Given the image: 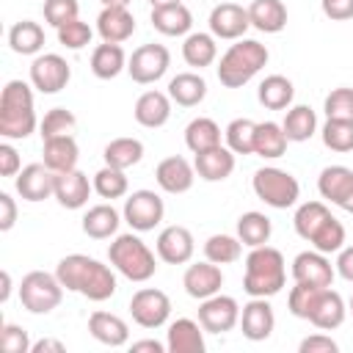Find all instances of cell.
I'll return each mask as SVG.
<instances>
[{
    "instance_id": "obj_54",
    "label": "cell",
    "mask_w": 353,
    "mask_h": 353,
    "mask_svg": "<svg viewBox=\"0 0 353 353\" xmlns=\"http://www.w3.org/2000/svg\"><path fill=\"white\" fill-rule=\"evenodd\" d=\"M298 350H301V353H336L339 345H336L331 336H325V334H312V336L301 339Z\"/></svg>"
},
{
    "instance_id": "obj_4",
    "label": "cell",
    "mask_w": 353,
    "mask_h": 353,
    "mask_svg": "<svg viewBox=\"0 0 353 353\" xmlns=\"http://www.w3.org/2000/svg\"><path fill=\"white\" fill-rule=\"evenodd\" d=\"M270 52L265 44H259L256 39H237L218 63V80L226 88H243L254 74L262 72V66L268 63Z\"/></svg>"
},
{
    "instance_id": "obj_47",
    "label": "cell",
    "mask_w": 353,
    "mask_h": 353,
    "mask_svg": "<svg viewBox=\"0 0 353 353\" xmlns=\"http://www.w3.org/2000/svg\"><path fill=\"white\" fill-rule=\"evenodd\" d=\"M323 143L331 152H353V121L328 119L323 124Z\"/></svg>"
},
{
    "instance_id": "obj_62",
    "label": "cell",
    "mask_w": 353,
    "mask_h": 353,
    "mask_svg": "<svg viewBox=\"0 0 353 353\" xmlns=\"http://www.w3.org/2000/svg\"><path fill=\"white\" fill-rule=\"evenodd\" d=\"M99 3L102 6H124V8L130 6V0H99Z\"/></svg>"
},
{
    "instance_id": "obj_59",
    "label": "cell",
    "mask_w": 353,
    "mask_h": 353,
    "mask_svg": "<svg viewBox=\"0 0 353 353\" xmlns=\"http://www.w3.org/2000/svg\"><path fill=\"white\" fill-rule=\"evenodd\" d=\"M63 353L66 350V345L61 342V339H39V342H33V347H30V353Z\"/></svg>"
},
{
    "instance_id": "obj_20",
    "label": "cell",
    "mask_w": 353,
    "mask_h": 353,
    "mask_svg": "<svg viewBox=\"0 0 353 353\" xmlns=\"http://www.w3.org/2000/svg\"><path fill=\"white\" fill-rule=\"evenodd\" d=\"M154 179H157V185H160L165 193H174V196H176V193H188V190L193 188L196 168H193L185 157L171 154V157H165V160L157 163Z\"/></svg>"
},
{
    "instance_id": "obj_3",
    "label": "cell",
    "mask_w": 353,
    "mask_h": 353,
    "mask_svg": "<svg viewBox=\"0 0 353 353\" xmlns=\"http://www.w3.org/2000/svg\"><path fill=\"white\" fill-rule=\"evenodd\" d=\"M33 83L8 80L0 94V135L6 141L28 138L36 130V110H33Z\"/></svg>"
},
{
    "instance_id": "obj_17",
    "label": "cell",
    "mask_w": 353,
    "mask_h": 353,
    "mask_svg": "<svg viewBox=\"0 0 353 353\" xmlns=\"http://www.w3.org/2000/svg\"><path fill=\"white\" fill-rule=\"evenodd\" d=\"M240 328H243V336L251 342H262L273 334L276 314H273V306L268 303V298H251L240 309Z\"/></svg>"
},
{
    "instance_id": "obj_50",
    "label": "cell",
    "mask_w": 353,
    "mask_h": 353,
    "mask_svg": "<svg viewBox=\"0 0 353 353\" xmlns=\"http://www.w3.org/2000/svg\"><path fill=\"white\" fill-rule=\"evenodd\" d=\"M323 110L328 119H342V121H353V88L342 85V88H334L325 102H323Z\"/></svg>"
},
{
    "instance_id": "obj_29",
    "label": "cell",
    "mask_w": 353,
    "mask_h": 353,
    "mask_svg": "<svg viewBox=\"0 0 353 353\" xmlns=\"http://www.w3.org/2000/svg\"><path fill=\"white\" fill-rule=\"evenodd\" d=\"M152 28L163 36H185L193 28V14L185 3L157 6L152 8Z\"/></svg>"
},
{
    "instance_id": "obj_56",
    "label": "cell",
    "mask_w": 353,
    "mask_h": 353,
    "mask_svg": "<svg viewBox=\"0 0 353 353\" xmlns=\"http://www.w3.org/2000/svg\"><path fill=\"white\" fill-rule=\"evenodd\" d=\"M320 6H323V14L328 19L345 22L353 17V0H320Z\"/></svg>"
},
{
    "instance_id": "obj_15",
    "label": "cell",
    "mask_w": 353,
    "mask_h": 353,
    "mask_svg": "<svg viewBox=\"0 0 353 353\" xmlns=\"http://www.w3.org/2000/svg\"><path fill=\"white\" fill-rule=\"evenodd\" d=\"M334 265L323 251H301L292 259V279L312 287H331L334 284Z\"/></svg>"
},
{
    "instance_id": "obj_26",
    "label": "cell",
    "mask_w": 353,
    "mask_h": 353,
    "mask_svg": "<svg viewBox=\"0 0 353 353\" xmlns=\"http://www.w3.org/2000/svg\"><path fill=\"white\" fill-rule=\"evenodd\" d=\"M168 353H204V328L190 317H179L168 325Z\"/></svg>"
},
{
    "instance_id": "obj_13",
    "label": "cell",
    "mask_w": 353,
    "mask_h": 353,
    "mask_svg": "<svg viewBox=\"0 0 353 353\" xmlns=\"http://www.w3.org/2000/svg\"><path fill=\"white\" fill-rule=\"evenodd\" d=\"M317 190L325 201L353 215V171L347 165H325L317 179Z\"/></svg>"
},
{
    "instance_id": "obj_14",
    "label": "cell",
    "mask_w": 353,
    "mask_h": 353,
    "mask_svg": "<svg viewBox=\"0 0 353 353\" xmlns=\"http://www.w3.org/2000/svg\"><path fill=\"white\" fill-rule=\"evenodd\" d=\"M251 28V19H248V8L237 6V3H218L212 11H210V33L215 39H229V41H237L243 39V33Z\"/></svg>"
},
{
    "instance_id": "obj_18",
    "label": "cell",
    "mask_w": 353,
    "mask_h": 353,
    "mask_svg": "<svg viewBox=\"0 0 353 353\" xmlns=\"http://www.w3.org/2000/svg\"><path fill=\"white\" fill-rule=\"evenodd\" d=\"M17 193L25 201H44L55 196V171L44 163H30L17 174Z\"/></svg>"
},
{
    "instance_id": "obj_10",
    "label": "cell",
    "mask_w": 353,
    "mask_h": 353,
    "mask_svg": "<svg viewBox=\"0 0 353 353\" xmlns=\"http://www.w3.org/2000/svg\"><path fill=\"white\" fill-rule=\"evenodd\" d=\"M199 323L207 334H226L240 325V303L232 295H210L199 306Z\"/></svg>"
},
{
    "instance_id": "obj_21",
    "label": "cell",
    "mask_w": 353,
    "mask_h": 353,
    "mask_svg": "<svg viewBox=\"0 0 353 353\" xmlns=\"http://www.w3.org/2000/svg\"><path fill=\"white\" fill-rule=\"evenodd\" d=\"M97 33L108 44H121L135 33V17L124 6H105L97 17Z\"/></svg>"
},
{
    "instance_id": "obj_60",
    "label": "cell",
    "mask_w": 353,
    "mask_h": 353,
    "mask_svg": "<svg viewBox=\"0 0 353 353\" xmlns=\"http://www.w3.org/2000/svg\"><path fill=\"white\" fill-rule=\"evenodd\" d=\"M130 347H132V353H141V350H152V353H165V350H168V345H163V342H157V339H141V342H132Z\"/></svg>"
},
{
    "instance_id": "obj_5",
    "label": "cell",
    "mask_w": 353,
    "mask_h": 353,
    "mask_svg": "<svg viewBox=\"0 0 353 353\" xmlns=\"http://www.w3.org/2000/svg\"><path fill=\"white\" fill-rule=\"evenodd\" d=\"M108 259L130 281H149L157 273V259L138 234H119L108 248Z\"/></svg>"
},
{
    "instance_id": "obj_8",
    "label": "cell",
    "mask_w": 353,
    "mask_h": 353,
    "mask_svg": "<svg viewBox=\"0 0 353 353\" xmlns=\"http://www.w3.org/2000/svg\"><path fill=\"white\" fill-rule=\"evenodd\" d=\"M168 66H171V52L163 44H141L127 58V72L141 85L157 83L168 72Z\"/></svg>"
},
{
    "instance_id": "obj_55",
    "label": "cell",
    "mask_w": 353,
    "mask_h": 353,
    "mask_svg": "<svg viewBox=\"0 0 353 353\" xmlns=\"http://www.w3.org/2000/svg\"><path fill=\"white\" fill-rule=\"evenodd\" d=\"M22 171V163H19V152L6 141L0 143V174L3 176H17Z\"/></svg>"
},
{
    "instance_id": "obj_6",
    "label": "cell",
    "mask_w": 353,
    "mask_h": 353,
    "mask_svg": "<svg viewBox=\"0 0 353 353\" xmlns=\"http://www.w3.org/2000/svg\"><path fill=\"white\" fill-rule=\"evenodd\" d=\"M63 284L55 273L47 270H30L19 284V301L33 314H50L63 301Z\"/></svg>"
},
{
    "instance_id": "obj_63",
    "label": "cell",
    "mask_w": 353,
    "mask_h": 353,
    "mask_svg": "<svg viewBox=\"0 0 353 353\" xmlns=\"http://www.w3.org/2000/svg\"><path fill=\"white\" fill-rule=\"evenodd\" d=\"M152 3V8H157V6H171V3H182V0H149Z\"/></svg>"
},
{
    "instance_id": "obj_49",
    "label": "cell",
    "mask_w": 353,
    "mask_h": 353,
    "mask_svg": "<svg viewBox=\"0 0 353 353\" xmlns=\"http://www.w3.org/2000/svg\"><path fill=\"white\" fill-rule=\"evenodd\" d=\"M312 245H314V251H323V254H336V251H342V248H345V226L331 215L328 223L314 234Z\"/></svg>"
},
{
    "instance_id": "obj_52",
    "label": "cell",
    "mask_w": 353,
    "mask_h": 353,
    "mask_svg": "<svg viewBox=\"0 0 353 353\" xmlns=\"http://www.w3.org/2000/svg\"><path fill=\"white\" fill-rule=\"evenodd\" d=\"M77 14H80V3L77 0H44V19L55 30L61 25L77 19Z\"/></svg>"
},
{
    "instance_id": "obj_58",
    "label": "cell",
    "mask_w": 353,
    "mask_h": 353,
    "mask_svg": "<svg viewBox=\"0 0 353 353\" xmlns=\"http://www.w3.org/2000/svg\"><path fill=\"white\" fill-rule=\"evenodd\" d=\"M336 273L345 281H353V245H347V248L339 251V256H336Z\"/></svg>"
},
{
    "instance_id": "obj_12",
    "label": "cell",
    "mask_w": 353,
    "mask_h": 353,
    "mask_svg": "<svg viewBox=\"0 0 353 353\" xmlns=\"http://www.w3.org/2000/svg\"><path fill=\"white\" fill-rule=\"evenodd\" d=\"M72 80V66L58 52H44L30 63V83L41 94H58Z\"/></svg>"
},
{
    "instance_id": "obj_24",
    "label": "cell",
    "mask_w": 353,
    "mask_h": 353,
    "mask_svg": "<svg viewBox=\"0 0 353 353\" xmlns=\"http://www.w3.org/2000/svg\"><path fill=\"white\" fill-rule=\"evenodd\" d=\"M88 331H91V336L97 342H102L108 347H121V345L130 342V325L119 314H113V312H102V309L91 312Z\"/></svg>"
},
{
    "instance_id": "obj_35",
    "label": "cell",
    "mask_w": 353,
    "mask_h": 353,
    "mask_svg": "<svg viewBox=\"0 0 353 353\" xmlns=\"http://www.w3.org/2000/svg\"><path fill=\"white\" fill-rule=\"evenodd\" d=\"M328 218H331V210H328L323 201H303V204L295 210L292 223H295L298 237H303L306 243H312L314 234L328 223Z\"/></svg>"
},
{
    "instance_id": "obj_51",
    "label": "cell",
    "mask_w": 353,
    "mask_h": 353,
    "mask_svg": "<svg viewBox=\"0 0 353 353\" xmlns=\"http://www.w3.org/2000/svg\"><path fill=\"white\" fill-rule=\"evenodd\" d=\"M91 36H94V30H91L88 22H83L80 17L58 28V41H61L66 50H83V47H88V44H91Z\"/></svg>"
},
{
    "instance_id": "obj_34",
    "label": "cell",
    "mask_w": 353,
    "mask_h": 353,
    "mask_svg": "<svg viewBox=\"0 0 353 353\" xmlns=\"http://www.w3.org/2000/svg\"><path fill=\"white\" fill-rule=\"evenodd\" d=\"M256 97H259V102H262L268 110H284V108L292 105L295 85H292V80H287L284 74H268V77L259 83Z\"/></svg>"
},
{
    "instance_id": "obj_48",
    "label": "cell",
    "mask_w": 353,
    "mask_h": 353,
    "mask_svg": "<svg viewBox=\"0 0 353 353\" xmlns=\"http://www.w3.org/2000/svg\"><path fill=\"white\" fill-rule=\"evenodd\" d=\"M320 290H325V287H312V284H301V281H295V287H292L290 295H287V306H290V312H292L295 317H301V320H309L312 306H314Z\"/></svg>"
},
{
    "instance_id": "obj_53",
    "label": "cell",
    "mask_w": 353,
    "mask_h": 353,
    "mask_svg": "<svg viewBox=\"0 0 353 353\" xmlns=\"http://www.w3.org/2000/svg\"><path fill=\"white\" fill-rule=\"evenodd\" d=\"M0 347H3V353H30L33 342H30V336H28V331L22 325L3 323V328H0Z\"/></svg>"
},
{
    "instance_id": "obj_44",
    "label": "cell",
    "mask_w": 353,
    "mask_h": 353,
    "mask_svg": "<svg viewBox=\"0 0 353 353\" xmlns=\"http://www.w3.org/2000/svg\"><path fill=\"white\" fill-rule=\"evenodd\" d=\"M223 135H226V146L234 154H254L256 121H251V119H234V121H229V127L223 130Z\"/></svg>"
},
{
    "instance_id": "obj_31",
    "label": "cell",
    "mask_w": 353,
    "mask_h": 353,
    "mask_svg": "<svg viewBox=\"0 0 353 353\" xmlns=\"http://www.w3.org/2000/svg\"><path fill=\"white\" fill-rule=\"evenodd\" d=\"M168 97H171V102L182 105V108H196L207 97V83L196 72H179L168 83Z\"/></svg>"
},
{
    "instance_id": "obj_41",
    "label": "cell",
    "mask_w": 353,
    "mask_h": 353,
    "mask_svg": "<svg viewBox=\"0 0 353 353\" xmlns=\"http://www.w3.org/2000/svg\"><path fill=\"white\" fill-rule=\"evenodd\" d=\"M102 157H105V165H113V168L127 171V168H132V165L141 163V157H143V143H141L138 138H127V135H124V138H113V141L105 146Z\"/></svg>"
},
{
    "instance_id": "obj_2",
    "label": "cell",
    "mask_w": 353,
    "mask_h": 353,
    "mask_svg": "<svg viewBox=\"0 0 353 353\" xmlns=\"http://www.w3.org/2000/svg\"><path fill=\"white\" fill-rule=\"evenodd\" d=\"M287 281V262L284 254L273 245H256L245 256V276L243 290L251 298H273L281 292Z\"/></svg>"
},
{
    "instance_id": "obj_9",
    "label": "cell",
    "mask_w": 353,
    "mask_h": 353,
    "mask_svg": "<svg viewBox=\"0 0 353 353\" xmlns=\"http://www.w3.org/2000/svg\"><path fill=\"white\" fill-rule=\"evenodd\" d=\"M130 314L141 328H160L171 317V298L163 290L143 287L130 298Z\"/></svg>"
},
{
    "instance_id": "obj_57",
    "label": "cell",
    "mask_w": 353,
    "mask_h": 353,
    "mask_svg": "<svg viewBox=\"0 0 353 353\" xmlns=\"http://www.w3.org/2000/svg\"><path fill=\"white\" fill-rule=\"evenodd\" d=\"M0 210H3V215H0V232H8L17 223V204H14V199L8 193H0Z\"/></svg>"
},
{
    "instance_id": "obj_38",
    "label": "cell",
    "mask_w": 353,
    "mask_h": 353,
    "mask_svg": "<svg viewBox=\"0 0 353 353\" xmlns=\"http://www.w3.org/2000/svg\"><path fill=\"white\" fill-rule=\"evenodd\" d=\"M8 44L17 55H36L44 47V28L33 19H22L17 25H11Z\"/></svg>"
},
{
    "instance_id": "obj_36",
    "label": "cell",
    "mask_w": 353,
    "mask_h": 353,
    "mask_svg": "<svg viewBox=\"0 0 353 353\" xmlns=\"http://www.w3.org/2000/svg\"><path fill=\"white\" fill-rule=\"evenodd\" d=\"M270 234H273V223H270V218L265 212L251 210V212H243L237 218V237H240L243 245H248V248L268 245Z\"/></svg>"
},
{
    "instance_id": "obj_16",
    "label": "cell",
    "mask_w": 353,
    "mask_h": 353,
    "mask_svg": "<svg viewBox=\"0 0 353 353\" xmlns=\"http://www.w3.org/2000/svg\"><path fill=\"white\" fill-rule=\"evenodd\" d=\"M193 251H196V240H193V234H190L188 226L174 223V226H165L157 234V256L163 262H168V265H185V262H190Z\"/></svg>"
},
{
    "instance_id": "obj_46",
    "label": "cell",
    "mask_w": 353,
    "mask_h": 353,
    "mask_svg": "<svg viewBox=\"0 0 353 353\" xmlns=\"http://www.w3.org/2000/svg\"><path fill=\"white\" fill-rule=\"evenodd\" d=\"M74 124H77V119H74L72 110H66V108H52V110H47L44 119L39 121L41 141H47V138H58V135H72Z\"/></svg>"
},
{
    "instance_id": "obj_1",
    "label": "cell",
    "mask_w": 353,
    "mask_h": 353,
    "mask_svg": "<svg viewBox=\"0 0 353 353\" xmlns=\"http://www.w3.org/2000/svg\"><path fill=\"white\" fill-rule=\"evenodd\" d=\"M55 276L61 279V284L72 292H80L88 301H108L116 295V273L102 265L94 256L85 254H69L58 262Z\"/></svg>"
},
{
    "instance_id": "obj_32",
    "label": "cell",
    "mask_w": 353,
    "mask_h": 353,
    "mask_svg": "<svg viewBox=\"0 0 353 353\" xmlns=\"http://www.w3.org/2000/svg\"><path fill=\"white\" fill-rule=\"evenodd\" d=\"M121 69H127V55H124V47L121 44H97L94 52H91V72L99 77V80H113L121 74Z\"/></svg>"
},
{
    "instance_id": "obj_19",
    "label": "cell",
    "mask_w": 353,
    "mask_h": 353,
    "mask_svg": "<svg viewBox=\"0 0 353 353\" xmlns=\"http://www.w3.org/2000/svg\"><path fill=\"white\" fill-rule=\"evenodd\" d=\"M182 287L190 298L196 301H204L215 292H221L223 287V273H221V265L215 262H196V265H188L185 276H182Z\"/></svg>"
},
{
    "instance_id": "obj_30",
    "label": "cell",
    "mask_w": 353,
    "mask_h": 353,
    "mask_svg": "<svg viewBox=\"0 0 353 353\" xmlns=\"http://www.w3.org/2000/svg\"><path fill=\"white\" fill-rule=\"evenodd\" d=\"M248 19L262 33H281L287 28V6L281 0H254L248 6Z\"/></svg>"
},
{
    "instance_id": "obj_25",
    "label": "cell",
    "mask_w": 353,
    "mask_h": 353,
    "mask_svg": "<svg viewBox=\"0 0 353 353\" xmlns=\"http://www.w3.org/2000/svg\"><path fill=\"white\" fill-rule=\"evenodd\" d=\"M193 168H196V174H199L204 182H223V179H229L232 171H234V152H232L229 146L207 149V152L196 154Z\"/></svg>"
},
{
    "instance_id": "obj_64",
    "label": "cell",
    "mask_w": 353,
    "mask_h": 353,
    "mask_svg": "<svg viewBox=\"0 0 353 353\" xmlns=\"http://www.w3.org/2000/svg\"><path fill=\"white\" fill-rule=\"evenodd\" d=\"M347 309H350V312H353V295H350V301H347Z\"/></svg>"
},
{
    "instance_id": "obj_28",
    "label": "cell",
    "mask_w": 353,
    "mask_h": 353,
    "mask_svg": "<svg viewBox=\"0 0 353 353\" xmlns=\"http://www.w3.org/2000/svg\"><path fill=\"white\" fill-rule=\"evenodd\" d=\"M41 154H44V165L52 168L55 174L72 171L77 168L80 160V146L72 135H58V138H47L41 143Z\"/></svg>"
},
{
    "instance_id": "obj_39",
    "label": "cell",
    "mask_w": 353,
    "mask_h": 353,
    "mask_svg": "<svg viewBox=\"0 0 353 353\" xmlns=\"http://www.w3.org/2000/svg\"><path fill=\"white\" fill-rule=\"evenodd\" d=\"M281 130L287 135V141H295V143H303L314 135L317 130V116L309 105H292L281 121Z\"/></svg>"
},
{
    "instance_id": "obj_7",
    "label": "cell",
    "mask_w": 353,
    "mask_h": 353,
    "mask_svg": "<svg viewBox=\"0 0 353 353\" xmlns=\"http://www.w3.org/2000/svg\"><path fill=\"white\" fill-rule=\"evenodd\" d=\"M254 193L256 199H262L268 207H276V210H287L298 201L301 196V185L298 179L284 171V168H273V165H265L259 171H254Z\"/></svg>"
},
{
    "instance_id": "obj_43",
    "label": "cell",
    "mask_w": 353,
    "mask_h": 353,
    "mask_svg": "<svg viewBox=\"0 0 353 353\" xmlns=\"http://www.w3.org/2000/svg\"><path fill=\"white\" fill-rule=\"evenodd\" d=\"M204 256L215 265L237 262L243 256V243H240V237H232V234H212L204 243Z\"/></svg>"
},
{
    "instance_id": "obj_42",
    "label": "cell",
    "mask_w": 353,
    "mask_h": 353,
    "mask_svg": "<svg viewBox=\"0 0 353 353\" xmlns=\"http://www.w3.org/2000/svg\"><path fill=\"white\" fill-rule=\"evenodd\" d=\"M287 135L281 130V124L276 121H262L256 124V138H254V154L265 157V160H276L287 152Z\"/></svg>"
},
{
    "instance_id": "obj_22",
    "label": "cell",
    "mask_w": 353,
    "mask_h": 353,
    "mask_svg": "<svg viewBox=\"0 0 353 353\" xmlns=\"http://www.w3.org/2000/svg\"><path fill=\"white\" fill-rule=\"evenodd\" d=\"M94 190V182H88V176L77 168L55 174V199L61 207L66 210H80L88 204V196Z\"/></svg>"
},
{
    "instance_id": "obj_45",
    "label": "cell",
    "mask_w": 353,
    "mask_h": 353,
    "mask_svg": "<svg viewBox=\"0 0 353 353\" xmlns=\"http://www.w3.org/2000/svg\"><path fill=\"white\" fill-rule=\"evenodd\" d=\"M130 182H127V174L121 168H113V165H102L97 174H94V190L102 196V199H121L127 193Z\"/></svg>"
},
{
    "instance_id": "obj_33",
    "label": "cell",
    "mask_w": 353,
    "mask_h": 353,
    "mask_svg": "<svg viewBox=\"0 0 353 353\" xmlns=\"http://www.w3.org/2000/svg\"><path fill=\"white\" fill-rule=\"evenodd\" d=\"M119 223H121V218H119V212H116L113 204H94V207L83 215V232H85L88 237H94V240H108V237H113V234L119 232Z\"/></svg>"
},
{
    "instance_id": "obj_27",
    "label": "cell",
    "mask_w": 353,
    "mask_h": 353,
    "mask_svg": "<svg viewBox=\"0 0 353 353\" xmlns=\"http://www.w3.org/2000/svg\"><path fill=\"white\" fill-rule=\"evenodd\" d=\"M135 121L141 127L157 130L171 119V97L163 91H143L135 102Z\"/></svg>"
},
{
    "instance_id": "obj_11",
    "label": "cell",
    "mask_w": 353,
    "mask_h": 353,
    "mask_svg": "<svg viewBox=\"0 0 353 353\" xmlns=\"http://www.w3.org/2000/svg\"><path fill=\"white\" fill-rule=\"evenodd\" d=\"M165 215V204L154 190H135L124 201V221L135 232H152Z\"/></svg>"
},
{
    "instance_id": "obj_37",
    "label": "cell",
    "mask_w": 353,
    "mask_h": 353,
    "mask_svg": "<svg viewBox=\"0 0 353 353\" xmlns=\"http://www.w3.org/2000/svg\"><path fill=\"white\" fill-rule=\"evenodd\" d=\"M182 58L193 69H204L218 58V44L212 33H188L182 44Z\"/></svg>"
},
{
    "instance_id": "obj_40",
    "label": "cell",
    "mask_w": 353,
    "mask_h": 353,
    "mask_svg": "<svg viewBox=\"0 0 353 353\" xmlns=\"http://www.w3.org/2000/svg\"><path fill=\"white\" fill-rule=\"evenodd\" d=\"M185 143H188V149L193 154H201L207 149H215V146H221V127L212 119L199 116V119H193L185 127Z\"/></svg>"
},
{
    "instance_id": "obj_61",
    "label": "cell",
    "mask_w": 353,
    "mask_h": 353,
    "mask_svg": "<svg viewBox=\"0 0 353 353\" xmlns=\"http://www.w3.org/2000/svg\"><path fill=\"white\" fill-rule=\"evenodd\" d=\"M8 295H11V273H8V270H3V290H0V301L6 303V301H8Z\"/></svg>"
},
{
    "instance_id": "obj_23",
    "label": "cell",
    "mask_w": 353,
    "mask_h": 353,
    "mask_svg": "<svg viewBox=\"0 0 353 353\" xmlns=\"http://www.w3.org/2000/svg\"><path fill=\"white\" fill-rule=\"evenodd\" d=\"M345 314H347V306L342 301L339 292H334L331 287L320 290L314 306H312V314H309V323L320 331H334L345 323Z\"/></svg>"
}]
</instances>
